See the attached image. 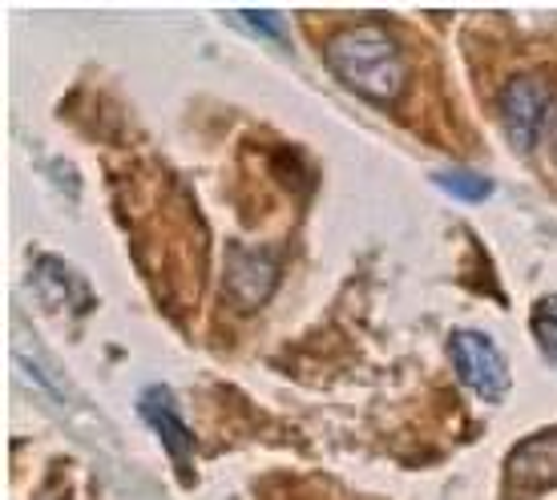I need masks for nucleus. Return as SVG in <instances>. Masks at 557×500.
<instances>
[{"instance_id":"nucleus-5","label":"nucleus","mask_w":557,"mask_h":500,"mask_svg":"<svg viewBox=\"0 0 557 500\" xmlns=\"http://www.w3.org/2000/svg\"><path fill=\"white\" fill-rule=\"evenodd\" d=\"M278 283V259L259 247H231L226 259V295L238 311H255L271 299Z\"/></svg>"},{"instance_id":"nucleus-9","label":"nucleus","mask_w":557,"mask_h":500,"mask_svg":"<svg viewBox=\"0 0 557 500\" xmlns=\"http://www.w3.org/2000/svg\"><path fill=\"white\" fill-rule=\"evenodd\" d=\"M231 21H238V25L263 28V37H271V41H283V21H278L275 13H235Z\"/></svg>"},{"instance_id":"nucleus-6","label":"nucleus","mask_w":557,"mask_h":500,"mask_svg":"<svg viewBox=\"0 0 557 500\" xmlns=\"http://www.w3.org/2000/svg\"><path fill=\"white\" fill-rule=\"evenodd\" d=\"M138 408H141V416H146V424L158 432V440L166 445L170 457L178 460V464H186V460H190V452H195V432L178 420L174 396H170L166 388H150L138 400Z\"/></svg>"},{"instance_id":"nucleus-4","label":"nucleus","mask_w":557,"mask_h":500,"mask_svg":"<svg viewBox=\"0 0 557 500\" xmlns=\"http://www.w3.org/2000/svg\"><path fill=\"white\" fill-rule=\"evenodd\" d=\"M505 485L513 500L542 497L557 485V428L537 432L525 445L513 448V457L505 464Z\"/></svg>"},{"instance_id":"nucleus-3","label":"nucleus","mask_w":557,"mask_h":500,"mask_svg":"<svg viewBox=\"0 0 557 500\" xmlns=\"http://www.w3.org/2000/svg\"><path fill=\"white\" fill-rule=\"evenodd\" d=\"M453 363H457V372L465 375V384L481 396V400L497 403L509 396V367H505V355L497 351V343L488 339V335H476V332H457L453 335Z\"/></svg>"},{"instance_id":"nucleus-1","label":"nucleus","mask_w":557,"mask_h":500,"mask_svg":"<svg viewBox=\"0 0 557 500\" xmlns=\"http://www.w3.org/2000/svg\"><path fill=\"white\" fill-rule=\"evenodd\" d=\"M327 65L339 82L368 101H396L405 93L408 65L396 41L380 25H356L335 33L327 45Z\"/></svg>"},{"instance_id":"nucleus-8","label":"nucleus","mask_w":557,"mask_h":500,"mask_svg":"<svg viewBox=\"0 0 557 500\" xmlns=\"http://www.w3.org/2000/svg\"><path fill=\"white\" fill-rule=\"evenodd\" d=\"M533 332L542 339L549 363L557 367V299H542L537 303V311H533Z\"/></svg>"},{"instance_id":"nucleus-7","label":"nucleus","mask_w":557,"mask_h":500,"mask_svg":"<svg viewBox=\"0 0 557 500\" xmlns=\"http://www.w3.org/2000/svg\"><path fill=\"white\" fill-rule=\"evenodd\" d=\"M436 186L448 190L460 202H485L493 195V182H485L481 174H469V170H457V174H436Z\"/></svg>"},{"instance_id":"nucleus-2","label":"nucleus","mask_w":557,"mask_h":500,"mask_svg":"<svg viewBox=\"0 0 557 500\" xmlns=\"http://www.w3.org/2000/svg\"><path fill=\"white\" fill-rule=\"evenodd\" d=\"M554 113V89L542 77H513L502 89V122L517 150H533Z\"/></svg>"}]
</instances>
